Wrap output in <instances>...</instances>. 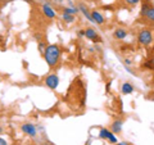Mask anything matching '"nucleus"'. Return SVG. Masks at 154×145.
Returning <instances> with one entry per match:
<instances>
[{"instance_id":"obj_1","label":"nucleus","mask_w":154,"mask_h":145,"mask_svg":"<svg viewBox=\"0 0 154 145\" xmlns=\"http://www.w3.org/2000/svg\"><path fill=\"white\" fill-rule=\"evenodd\" d=\"M86 86L81 79H75L72 85L69 86V90H68V94H67L66 99H68V103L71 104V107L76 109V110H80L85 107V101H86Z\"/></svg>"},{"instance_id":"obj_2","label":"nucleus","mask_w":154,"mask_h":145,"mask_svg":"<svg viewBox=\"0 0 154 145\" xmlns=\"http://www.w3.org/2000/svg\"><path fill=\"white\" fill-rule=\"evenodd\" d=\"M60 54H62V49L59 45H55V44L48 45L44 50V58H45L46 64L49 66L50 68H54V67L59 63Z\"/></svg>"},{"instance_id":"obj_3","label":"nucleus","mask_w":154,"mask_h":145,"mask_svg":"<svg viewBox=\"0 0 154 145\" xmlns=\"http://www.w3.org/2000/svg\"><path fill=\"white\" fill-rule=\"evenodd\" d=\"M154 40V36H153V32L150 28H143V30L139 32V35H137V41H139V44L143 45V46H149L153 42Z\"/></svg>"},{"instance_id":"obj_4","label":"nucleus","mask_w":154,"mask_h":145,"mask_svg":"<svg viewBox=\"0 0 154 145\" xmlns=\"http://www.w3.org/2000/svg\"><path fill=\"white\" fill-rule=\"evenodd\" d=\"M141 21L146 25H154V5H152L141 16Z\"/></svg>"},{"instance_id":"obj_5","label":"nucleus","mask_w":154,"mask_h":145,"mask_svg":"<svg viewBox=\"0 0 154 145\" xmlns=\"http://www.w3.org/2000/svg\"><path fill=\"white\" fill-rule=\"evenodd\" d=\"M45 84H46V86L49 89H51V90H55L57 88H58V85H59V77H58L57 75H49L45 79Z\"/></svg>"},{"instance_id":"obj_6","label":"nucleus","mask_w":154,"mask_h":145,"mask_svg":"<svg viewBox=\"0 0 154 145\" xmlns=\"http://www.w3.org/2000/svg\"><path fill=\"white\" fill-rule=\"evenodd\" d=\"M85 36L91 40L93 42H102V37H100L94 28H86L85 30Z\"/></svg>"},{"instance_id":"obj_7","label":"nucleus","mask_w":154,"mask_h":145,"mask_svg":"<svg viewBox=\"0 0 154 145\" xmlns=\"http://www.w3.org/2000/svg\"><path fill=\"white\" fill-rule=\"evenodd\" d=\"M90 14H91V21L94 23H96V25H104L105 23L104 16L99 11H91Z\"/></svg>"},{"instance_id":"obj_8","label":"nucleus","mask_w":154,"mask_h":145,"mask_svg":"<svg viewBox=\"0 0 154 145\" xmlns=\"http://www.w3.org/2000/svg\"><path fill=\"white\" fill-rule=\"evenodd\" d=\"M21 128H22V131L25 132L26 135H28V136H31V137L36 136V134H37V131H36V127L33 126L32 123H30V122H27V123H23Z\"/></svg>"},{"instance_id":"obj_9","label":"nucleus","mask_w":154,"mask_h":145,"mask_svg":"<svg viewBox=\"0 0 154 145\" xmlns=\"http://www.w3.org/2000/svg\"><path fill=\"white\" fill-rule=\"evenodd\" d=\"M41 11H42V13H44L45 16H46V18L53 19V18H55V16H57L55 11L49 5V4H44V5L41 7Z\"/></svg>"},{"instance_id":"obj_10","label":"nucleus","mask_w":154,"mask_h":145,"mask_svg":"<svg viewBox=\"0 0 154 145\" xmlns=\"http://www.w3.org/2000/svg\"><path fill=\"white\" fill-rule=\"evenodd\" d=\"M122 125H123L122 119H116L112 123V126H110V131H112L113 134H119L122 131Z\"/></svg>"},{"instance_id":"obj_11","label":"nucleus","mask_w":154,"mask_h":145,"mask_svg":"<svg viewBox=\"0 0 154 145\" xmlns=\"http://www.w3.org/2000/svg\"><path fill=\"white\" fill-rule=\"evenodd\" d=\"M113 36H114V39H117V40H123V39H126V36H127V31L125 30V28H117V30L114 31Z\"/></svg>"},{"instance_id":"obj_12","label":"nucleus","mask_w":154,"mask_h":145,"mask_svg":"<svg viewBox=\"0 0 154 145\" xmlns=\"http://www.w3.org/2000/svg\"><path fill=\"white\" fill-rule=\"evenodd\" d=\"M121 91H122V94H125V95L132 94V93H134V86L130 84V82H123Z\"/></svg>"},{"instance_id":"obj_13","label":"nucleus","mask_w":154,"mask_h":145,"mask_svg":"<svg viewBox=\"0 0 154 145\" xmlns=\"http://www.w3.org/2000/svg\"><path fill=\"white\" fill-rule=\"evenodd\" d=\"M79 11H81V12H82V13H84V16H85L86 18H88L90 22H93V21H91V14H90V11L88 9V7H86L85 4H80V8H79Z\"/></svg>"},{"instance_id":"obj_14","label":"nucleus","mask_w":154,"mask_h":145,"mask_svg":"<svg viewBox=\"0 0 154 145\" xmlns=\"http://www.w3.org/2000/svg\"><path fill=\"white\" fill-rule=\"evenodd\" d=\"M79 8H69V7H66L63 9V13H67V14H72V16H76L79 13Z\"/></svg>"},{"instance_id":"obj_15","label":"nucleus","mask_w":154,"mask_h":145,"mask_svg":"<svg viewBox=\"0 0 154 145\" xmlns=\"http://www.w3.org/2000/svg\"><path fill=\"white\" fill-rule=\"evenodd\" d=\"M62 18H63V21H64V22H67V23H72V22H75V16H72V14L63 13V16H62Z\"/></svg>"},{"instance_id":"obj_16","label":"nucleus","mask_w":154,"mask_h":145,"mask_svg":"<svg viewBox=\"0 0 154 145\" xmlns=\"http://www.w3.org/2000/svg\"><path fill=\"white\" fill-rule=\"evenodd\" d=\"M109 132H110V130H108V128H102V130H100V132H99V137L107 140Z\"/></svg>"},{"instance_id":"obj_17","label":"nucleus","mask_w":154,"mask_h":145,"mask_svg":"<svg viewBox=\"0 0 154 145\" xmlns=\"http://www.w3.org/2000/svg\"><path fill=\"white\" fill-rule=\"evenodd\" d=\"M143 67H144L145 69H153V71H154V60H152V59L145 60V63L143 64Z\"/></svg>"},{"instance_id":"obj_18","label":"nucleus","mask_w":154,"mask_h":145,"mask_svg":"<svg viewBox=\"0 0 154 145\" xmlns=\"http://www.w3.org/2000/svg\"><path fill=\"white\" fill-rule=\"evenodd\" d=\"M141 0H123V3L126 4V5H128V7H135L136 4H139Z\"/></svg>"},{"instance_id":"obj_19","label":"nucleus","mask_w":154,"mask_h":145,"mask_svg":"<svg viewBox=\"0 0 154 145\" xmlns=\"http://www.w3.org/2000/svg\"><path fill=\"white\" fill-rule=\"evenodd\" d=\"M107 140H108V141H109L110 144H116V143H117V137H116V136H114V134H113L112 131H110V132H109V135H108V137H107Z\"/></svg>"},{"instance_id":"obj_20","label":"nucleus","mask_w":154,"mask_h":145,"mask_svg":"<svg viewBox=\"0 0 154 145\" xmlns=\"http://www.w3.org/2000/svg\"><path fill=\"white\" fill-rule=\"evenodd\" d=\"M45 48H46V44H45V42H42V41H40V44H38V50H40L41 53H44V50H45Z\"/></svg>"},{"instance_id":"obj_21","label":"nucleus","mask_w":154,"mask_h":145,"mask_svg":"<svg viewBox=\"0 0 154 145\" xmlns=\"http://www.w3.org/2000/svg\"><path fill=\"white\" fill-rule=\"evenodd\" d=\"M116 145H132L131 143H128V141H121V143H116Z\"/></svg>"},{"instance_id":"obj_22","label":"nucleus","mask_w":154,"mask_h":145,"mask_svg":"<svg viewBox=\"0 0 154 145\" xmlns=\"http://www.w3.org/2000/svg\"><path fill=\"white\" fill-rule=\"evenodd\" d=\"M79 36H80V37L85 36V30H80V31H79Z\"/></svg>"},{"instance_id":"obj_23","label":"nucleus","mask_w":154,"mask_h":145,"mask_svg":"<svg viewBox=\"0 0 154 145\" xmlns=\"http://www.w3.org/2000/svg\"><path fill=\"white\" fill-rule=\"evenodd\" d=\"M0 145H7V141L4 139H2V137H0Z\"/></svg>"},{"instance_id":"obj_24","label":"nucleus","mask_w":154,"mask_h":145,"mask_svg":"<svg viewBox=\"0 0 154 145\" xmlns=\"http://www.w3.org/2000/svg\"><path fill=\"white\" fill-rule=\"evenodd\" d=\"M54 2H55V3H62L63 0H54Z\"/></svg>"},{"instance_id":"obj_25","label":"nucleus","mask_w":154,"mask_h":145,"mask_svg":"<svg viewBox=\"0 0 154 145\" xmlns=\"http://www.w3.org/2000/svg\"><path fill=\"white\" fill-rule=\"evenodd\" d=\"M2 132H3V128H2V127H0V134H2Z\"/></svg>"},{"instance_id":"obj_26","label":"nucleus","mask_w":154,"mask_h":145,"mask_svg":"<svg viewBox=\"0 0 154 145\" xmlns=\"http://www.w3.org/2000/svg\"><path fill=\"white\" fill-rule=\"evenodd\" d=\"M91 2H98V0H91Z\"/></svg>"},{"instance_id":"obj_27","label":"nucleus","mask_w":154,"mask_h":145,"mask_svg":"<svg viewBox=\"0 0 154 145\" xmlns=\"http://www.w3.org/2000/svg\"><path fill=\"white\" fill-rule=\"evenodd\" d=\"M44 145H50V144H46V143H45V144H44Z\"/></svg>"},{"instance_id":"obj_28","label":"nucleus","mask_w":154,"mask_h":145,"mask_svg":"<svg viewBox=\"0 0 154 145\" xmlns=\"http://www.w3.org/2000/svg\"><path fill=\"white\" fill-rule=\"evenodd\" d=\"M0 81H2V79H0Z\"/></svg>"}]
</instances>
